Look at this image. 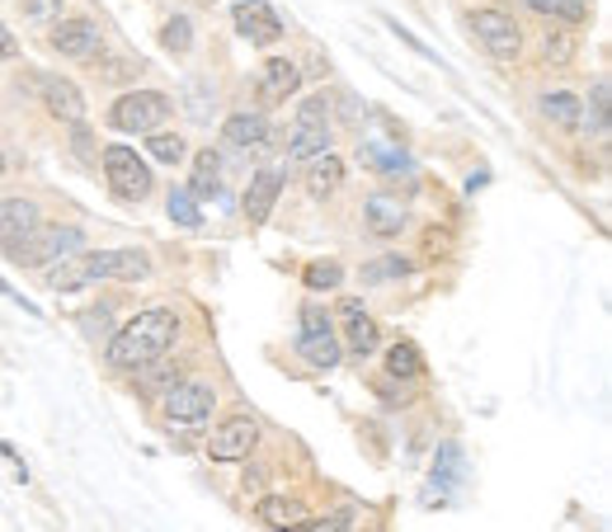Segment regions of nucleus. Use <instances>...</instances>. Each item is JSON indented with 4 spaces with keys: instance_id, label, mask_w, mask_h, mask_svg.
Here are the masks:
<instances>
[{
    "instance_id": "obj_1",
    "label": "nucleus",
    "mask_w": 612,
    "mask_h": 532,
    "mask_svg": "<svg viewBox=\"0 0 612 532\" xmlns=\"http://www.w3.org/2000/svg\"><path fill=\"white\" fill-rule=\"evenodd\" d=\"M174 334H180V316H174V311H165V307L137 311L128 326L114 330L109 353H104V359H109V368H118V372L147 368V363H155L174 344Z\"/></svg>"
},
{
    "instance_id": "obj_2",
    "label": "nucleus",
    "mask_w": 612,
    "mask_h": 532,
    "mask_svg": "<svg viewBox=\"0 0 612 532\" xmlns=\"http://www.w3.org/2000/svg\"><path fill=\"white\" fill-rule=\"evenodd\" d=\"M0 251H6L10 264H20V269H47V264L85 251V232H80V226H43L39 222L24 236L0 241Z\"/></svg>"
},
{
    "instance_id": "obj_3",
    "label": "nucleus",
    "mask_w": 612,
    "mask_h": 532,
    "mask_svg": "<svg viewBox=\"0 0 612 532\" xmlns=\"http://www.w3.org/2000/svg\"><path fill=\"white\" fill-rule=\"evenodd\" d=\"M170 109H174V104L161 91H128V95H118L109 104V123L118 132H128V137H147L170 118Z\"/></svg>"
},
{
    "instance_id": "obj_4",
    "label": "nucleus",
    "mask_w": 612,
    "mask_h": 532,
    "mask_svg": "<svg viewBox=\"0 0 612 532\" xmlns=\"http://www.w3.org/2000/svg\"><path fill=\"white\" fill-rule=\"evenodd\" d=\"M99 161H104V174H109L114 199H122V203H142L147 193H151V166L137 161L132 147H104Z\"/></svg>"
},
{
    "instance_id": "obj_5",
    "label": "nucleus",
    "mask_w": 612,
    "mask_h": 532,
    "mask_svg": "<svg viewBox=\"0 0 612 532\" xmlns=\"http://www.w3.org/2000/svg\"><path fill=\"white\" fill-rule=\"evenodd\" d=\"M297 353L311 363V368H321V372H330V368H340V334H335V326H330V316L321 311V307H307L302 311V334H297Z\"/></svg>"
},
{
    "instance_id": "obj_6",
    "label": "nucleus",
    "mask_w": 612,
    "mask_h": 532,
    "mask_svg": "<svg viewBox=\"0 0 612 532\" xmlns=\"http://www.w3.org/2000/svg\"><path fill=\"white\" fill-rule=\"evenodd\" d=\"M471 33H476V43L495 62H514L518 47H523L518 20H514V14H504V10H476V14H471Z\"/></svg>"
},
{
    "instance_id": "obj_7",
    "label": "nucleus",
    "mask_w": 612,
    "mask_h": 532,
    "mask_svg": "<svg viewBox=\"0 0 612 532\" xmlns=\"http://www.w3.org/2000/svg\"><path fill=\"white\" fill-rule=\"evenodd\" d=\"M24 85L47 104L52 118H62V123H85V95H80V85L62 81V76H43V71H39V76H24Z\"/></svg>"
},
{
    "instance_id": "obj_8",
    "label": "nucleus",
    "mask_w": 612,
    "mask_h": 532,
    "mask_svg": "<svg viewBox=\"0 0 612 532\" xmlns=\"http://www.w3.org/2000/svg\"><path fill=\"white\" fill-rule=\"evenodd\" d=\"M217 405V396H213V386L207 382H170L165 386V396H161V411H165V419H174V424H198L207 411Z\"/></svg>"
},
{
    "instance_id": "obj_9",
    "label": "nucleus",
    "mask_w": 612,
    "mask_h": 532,
    "mask_svg": "<svg viewBox=\"0 0 612 532\" xmlns=\"http://www.w3.org/2000/svg\"><path fill=\"white\" fill-rule=\"evenodd\" d=\"M47 43L62 52V57H72V62H95L99 57V47H104V33L95 20H57L47 33Z\"/></svg>"
},
{
    "instance_id": "obj_10",
    "label": "nucleus",
    "mask_w": 612,
    "mask_h": 532,
    "mask_svg": "<svg viewBox=\"0 0 612 532\" xmlns=\"http://www.w3.org/2000/svg\"><path fill=\"white\" fill-rule=\"evenodd\" d=\"M255 448H259V424L236 415V419H226L222 429L213 434V443H207V457H213V462H245Z\"/></svg>"
},
{
    "instance_id": "obj_11",
    "label": "nucleus",
    "mask_w": 612,
    "mask_h": 532,
    "mask_svg": "<svg viewBox=\"0 0 612 532\" xmlns=\"http://www.w3.org/2000/svg\"><path fill=\"white\" fill-rule=\"evenodd\" d=\"M236 29H240V39H250V43H259V47H269V43H278L283 39V20L265 6V0H236Z\"/></svg>"
},
{
    "instance_id": "obj_12",
    "label": "nucleus",
    "mask_w": 612,
    "mask_h": 532,
    "mask_svg": "<svg viewBox=\"0 0 612 532\" xmlns=\"http://www.w3.org/2000/svg\"><path fill=\"white\" fill-rule=\"evenodd\" d=\"M85 255H90V251H85ZM90 274H95V283L99 278L142 283L151 274V259H147V251H99V255H90Z\"/></svg>"
},
{
    "instance_id": "obj_13",
    "label": "nucleus",
    "mask_w": 612,
    "mask_h": 532,
    "mask_svg": "<svg viewBox=\"0 0 612 532\" xmlns=\"http://www.w3.org/2000/svg\"><path fill=\"white\" fill-rule=\"evenodd\" d=\"M340 321H344V344L354 349V353H373L382 344V330H377L373 316L363 311L358 297H344L340 301Z\"/></svg>"
},
{
    "instance_id": "obj_14",
    "label": "nucleus",
    "mask_w": 612,
    "mask_h": 532,
    "mask_svg": "<svg viewBox=\"0 0 612 532\" xmlns=\"http://www.w3.org/2000/svg\"><path fill=\"white\" fill-rule=\"evenodd\" d=\"M278 193H283V174H278V170L250 174V184H245V217H250V226H265L269 222Z\"/></svg>"
},
{
    "instance_id": "obj_15",
    "label": "nucleus",
    "mask_w": 612,
    "mask_h": 532,
    "mask_svg": "<svg viewBox=\"0 0 612 532\" xmlns=\"http://www.w3.org/2000/svg\"><path fill=\"white\" fill-rule=\"evenodd\" d=\"M363 226L382 241L400 236V226H406V203L391 199V193H373V199L363 203Z\"/></svg>"
},
{
    "instance_id": "obj_16",
    "label": "nucleus",
    "mask_w": 612,
    "mask_h": 532,
    "mask_svg": "<svg viewBox=\"0 0 612 532\" xmlns=\"http://www.w3.org/2000/svg\"><path fill=\"white\" fill-rule=\"evenodd\" d=\"M222 141L232 151H265L269 147V123L265 114H236L222 123Z\"/></svg>"
},
{
    "instance_id": "obj_17",
    "label": "nucleus",
    "mask_w": 612,
    "mask_h": 532,
    "mask_svg": "<svg viewBox=\"0 0 612 532\" xmlns=\"http://www.w3.org/2000/svg\"><path fill=\"white\" fill-rule=\"evenodd\" d=\"M297 85H302V71H297V62H288V57H269L265 71H259V95L273 99V104L297 95Z\"/></svg>"
},
{
    "instance_id": "obj_18",
    "label": "nucleus",
    "mask_w": 612,
    "mask_h": 532,
    "mask_svg": "<svg viewBox=\"0 0 612 532\" xmlns=\"http://www.w3.org/2000/svg\"><path fill=\"white\" fill-rule=\"evenodd\" d=\"M321 151H330V118H297L288 156L292 161H307V156H321Z\"/></svg>"
},
{
    "instance_id": "obj_19",
    "label": "nucleus",
    "mask_w": 612,
    "mask_h": 532,
    "mask_svg": "<svg viewBox=\"0 0 612 532\" xmlns=\"http://www.w3.org/2000/svg\"><path fill=\"white\" fill-rule=\"evenodd\" d=\"M255 519L269 523V528H311L307 509L297 500H283V494H265V500L255 504Z\"/></svg>"
},
{
    "instance_id": "obj_20",
    "label": "nucleus",
    "mask_w": 612,
    "mask_h": 532,
    "mask_svg": "<svg viewBox=\"0 0 612 532\" xmlns=\"http://www.w3.org/2000/svg\"><path fill=\"white\" fill-rule=\"evenodd\" d=\"M43 217H39V203H29V199H6L0 203V241H10V236H24L33 232Z\"/></svg>"
},
{
    "instance_id": "obj_21",
    "label": "nucleus",
    "mask_w": 612,
    "mask_h": 532,
    "mask_svg": "<svg viewBox=\"0 0 612 532\" xmlns=\"http://www.w3.org/2000/svg\"><path fill=\"white\" fill-rule=\"evenodd\" d=\"M340 180H344V161H340V156H330V151H321L316 161H311V170H307L311 199H330V193L340 189Z\"/></svg>"
},
{
    "instance_id": "obj_22",
    "label": "nucleus",
    "mask_w": 612,
    "mask_h": 532,
    "mask_svg": "<svg viewBox=\"0 0 612 532\" xmlns=\"http://www.w3.org/2000/svg\"><path fill=\"white\" fill-rule=\"evenodd\" d=\"M608 99H612V85H608V76H599V81H593V91H589V109L580 104V123L599 141L608 137Z\"/></svg>"
},
{
    "instance_id": "obj_23",
    "label": "nucleus",
    "mask_w": 612,
    "mask_h": 532,
    "mask_svg": "<svg viewBox=\"0 0 612 532\" xmlns=\"http://www.w3.org/2000/svg\"><path fill=\"white\" fill-rule=\"evenodd\" d=\"M541 118L556 123L561 132L580 128V99H575L570 91H551V95H541Z\"/></svg>"
},
{
    "instance_id": "obj_24",
    "label": "nucleus",
    "mask_w": 612,
    "mask_h": 532,
    "mask_svg": "<svg viewBox=\"0 0 612 532\" xmlns=\"http://www.w3.org/2000/svg\"><path fill=\"white\" fill-rule=\"evenodd\" d=\"M189 193H194V199H217V193H222V161H217L213 151H198L194 184H189Z\"/></svg>"
},
{
    "instance_id": "obj_25",
    "label": "nucleus",
    "mask_w": 612,
    "mask_h": 532,
    "mask_svg": "<svg viewBox=\"0 0 612 532\" xmlns=\"http://www.w3.org/2000/svg\"><path fill=\"white\" fill-rule=\"evenodd\" d=\"M528 6L547 20H561L566 29H580L589 20V0H528Z\"/></svg>"
},
{
    "instance_id": "obj_26",
    "label": "nucleus",
    "mask_w": 612,
    "mask_h": 532,
    "mask_svg": "<svg viewBox=\"0 0 612 532\" xmlns=\"http://www.w3.org/2000/svg\"><path fill=\"white\" fill-rule=\"evenodd\" d=\"M387 372H391V377H400V382L419 377V372H425V353H419V344H410V340L391 344V353H387Z\"/></svg>"
},
{
    "instance_id": "obj_27",
    "label": "nucleus",
    "mask_w": 612,
    "mask_h": 532,
    "mask_svg": "<svg viewBox=\"0 0 612 532\" xmlns=\"http://www.w3.org/2000/svg\"><path fill=\"white\" fill-rule=\"evenodd\" d=\"M302 283H307V292H335L340 283H344V269H340L335 259H316V264H307Z\"/></svg>"
},
{
    "instance_id": "obj_28",
    "label": "nucleus",
    "mask_w": 612,
    "mask_h": 532,
    "mask_svg": "<svg viewBox=\"0 0 612 532\" xmlns=\"http://www.w3.org/2000/svg\"><path fill=\"white\" fill-rule=\"evenodd\" d=\"M147 151H151V161H161V166H174V161H184V137L180 132H147Z\"/></svg>"
},
{
    "instance_id": "obj_29",
    "label": "nucleus",
    "mask_w": 612,
    "mask_h": 532,
    "mask_svg": "<svg viewBox=\"0 0 612 532\" xmlns=\"http://www.w3.org/2000/svg\"><path fill=\"white\" fill-rule=\"evenodd\" d=\"M161 43H165V52H174V57H184V52L194 47V20H189V14H174V20H165Z\"/></svg>"
},
{
    "instance_id": "obj_30",
    "label": "nucleus",
    "mask_w": 612,
    "mask_h": 532,
    "mask_svg": "<svg viewBox=\"0 0 612 532\" xmlns=\"http://www.w3.org/2000/svg\"><path fill=\"white\" fill-rule=\"evenodd\" d=\"M433 481L439 486H458L462 481V448L458 443H443L439 457H433Z\"/></svg>"
},
{
    "instance_id": "obj_31",
    "label": "nucleus",
    "mask_w": 612,
    "mask_h": 532,
    "mask_svg": "<svg viewBox=\"0 0 612 532\" xmlns=\"http://www.w3.org/2000/svg\"><path fill=\"white\" fill-rule=\"evenodd\" d=\"M62 10H66V0H20V14L33 29H52L62 20Z\"/></svg>"
},
{
    "instance_id": "obj_32",
    "label": "nucleus",
    "mask_w": 612,
    "mask_h": 532,
    "mask_svg": "<svg viewBox=\"0 0 612 532\" xmlns=\"http://www.w3.org/2000/svg\"><path fill=\"white\" fill-rule=\"evenodd\" d=\"M184 109H189V118H194V123H213V109H217L213 91H207L203 81H189L184 85Z\"/></svg>"
},
{
    "instance_id": "obj_33",
    "label": "nucleus",
    "mask_w": 612,
    "mask_h": 532,
    "mask_svg": "<svg viewBox=\"0 0 612 532\" xmlns=\"http://www.w3.org/2000/svg\"><path fill=\"white\" fill-rule=\"evenodd\" d=\"M165 212H170V217L180 222V226H189V232H194V226L203 222V217H198V199H194V193H189V189H170V203H165Z\"/></svg>"
},
{
    "instance_id": "obj_34",
    "label": "nucleus",
    "mask_w": 612,
    "mask_h": 532,
    "mask_svg": "<svg viewBox=\"0 0 612 532\" xmlns=\"http://www.w3.org/2000/svg\"><path fill=\"white\" fill-rule=\"evenodd\" d=\"M410 274V259H400V255H387V259H373L363 269V283L373 288V283H387V278H406Z\"/></svg>"
},
{
    "instance_id": "obj_35",
    "label": "nucleus",
    "mask_w": 612,
    "mask_h": 532,
    "mask_svg": "<svg viewBox=\"0 0 612 532\" xmlns=\"http://www.w3.org/2000/svg\"><path fill=\"white\" fill-rule=\"evenodd\" d=\"M547 57L556 62V66H566L570 57H575V39L566 29H547Z\"/></svg>"
},
{
    "instance_id": "obj_36",
    "label": "nucleus",
    "mask_w": 612,
    "mask_h": 532,
    "mask_svg": "<svg viewBox=\"0 0 612 532\" xmlns=\"http://www.w3.org/2000/svg\"><path fill=\"white\" fill-rule=\"evenodd\" d=\"M142 62H128V57H114V62H104V71H99V76L104 81H137V76H142Z\"/></svg>"
},
{
    "instance_id": "obj_37",
    "label": "nucleus",
    "mask_w": 612,
    "mask_h": 532,
    "mask_svg": "<svg viewBox=\"0 0 612 532\" xmlns=\"http://www.w3.org/2000/svg\"><path fill=\"white\" fill-rule=\"evenodd\" d=\"M72 147H76V156L80 161H99V151H95V137H90V128H85V123H72Z\"/></svg>"
},
{
    "instance_id": "obj_38",
    "label": "nucleus",
    "mask_w": 612,
    "mask_h": 532,
    "mask_svg": "<svg viewBox=\"0 0 612 532\" xmlns=\"http://www.w3.org/2000/svg\"><path fill=\"white\" fill-rule=\"evenodd\" d=\"M14 57H20V43H14V33L0 24V62H14Z\"/></svg>"
},
{
    "instance_id": "obj_39",
    "label": "nucleus",
    "mask_w": 612,
    "mask_h": 532,
    "mask_svg": "<svg viewBox=\"0 0 612 532\" xmlns=\"http://www.w3.org/2000/svg\"><path fill=\"white\" fill-rule=\"evenodd\" d=\"M85 326H90V330H85V334H90V340H95V334H104V330H109V307L90 311V316H85Z\"/></svg>"
},
{
    "instance_id": "obj_40",
    "label": "nucleus",
    "mask_w": 612,
    "mask_h": 532,
    "mask_svg": "<svg viewBox=\"0 0 612 532\" xmlns=\"http://www.w3.org/2000/svg\"><path fill=\"white\" fill-rule=\"evenodd\" d=\"M259 486H265V476H259V471L250 467V471H245V490H259Z\"/></svg>"
},
{
    "instance_id": "obj_41",
    "label": "nucleus",
    "mask_w": 612,
    "mask_h": 532,
    "mask_svg": "<svg viewBox=\"0 0 612 532\" xmlns=\"http://www.w3.org/2000/svg\"><path fill=\"white\" fill-rule=\"evenodd\" d=\"M0 170H6V161H0Z\"/></svg>"
}]
</instances>
